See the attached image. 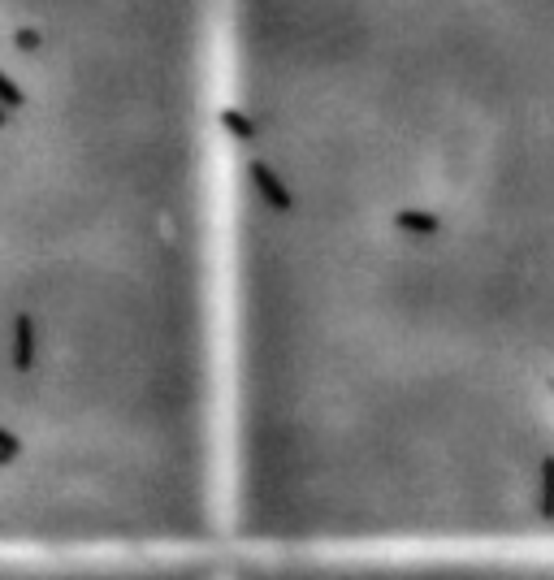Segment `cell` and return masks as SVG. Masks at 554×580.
Segmentation results:
<instances>
[{
  "label": "cell",
  "mask_w": 554,
  "mask_h": 580,
  "mask_svg": "<svg viewBox=\"0 0 554 580\" xmlns=\"http://www.w3.org/2000/svg\"><path fill=\"white\" fill-rule=\"evenodd\" d=\"M537 511L554 516V455L537 459Z\"/></svg>",
  "instance_id": "obj_4"
},
{
  "label": "cell",
  "mask_w": 554,
  "mask_h": 580,
  "mask_svg": "<svg viewBox=\"0 0 554 580\" xmlns=\"http://www.w3.org/2000/svg\"><path fill=\"white\" fill-rule=\"evenodd\" d=\"M247 182H252L256 200L269 208L273 217H295V191L286 187L282 178H277V169L269 161H247Z\"/></svg>",
  "instance_id": "obj_2"
},
{
  "label": "cell",
  "mask_w": 554,
  "mask_h": 580,
  "mask_svg": "<svg viewBox=\"0 0 554 580\" xmlns=\"http://www.w3.org/2000/svg\"><path fill=\"white\" fill-rule=\"evenodd\" d=\"M0 580H230V555H169V559H0Z\"/></svg>",
  "instance_id": "obj_1"
},
{
  "label": "cell",
  "mask_w": 554,
  "mask_h": 580,
  "mask_svg": "<svg viewBox=\"0 0 554 580\" xmlns=\"http://www.w3.org/2000/svg\"><path fill=\"white\" fill-rule=\"evenodd\" d=\"M217 126L226 130L230 139H239V143H252L256 139V122L247 113H239V109H221L217 113Z\"/></svg>",
  "instance_id": "obj_5"
},
{
  "label": "cell",
  "mask_w": 554,
  "mask_h": 580,
  "mask_svg": "<svg viewBox=\"0 0 554 580\" xmlns=\"http://www.w3.org/2000/svg\"><path fill=\"white\" fill-rule=\"evenodd\" d=\"M5 122H9V113H5V109H0V130H5Z\"/></svg>",
  "instance_id": "obj_8"
},
{
  "label": "cell",
  "mask_w": 554,
  "mask_h": 580,
  "mask_svg": "<svg viewBox=\"0 0 554 580\" xmlns=\"http://www.w3.org/2000/svg\"><path fill=\"white\" fill-rule=\"evenodd\" d=\"M13 44H18L22 52H35L39 44H44V35H39V31H31V26H22V31L13 35Z\"/></svg>",
  "instance_id": "obj_7"
},
{
  "label": "cell",
  "mask_w": 554,
  "mask_h": 580,
  "mask_svg": "<svg viewBox=\"0 0 554 580\" xmlns=\"http://www.w3.org/2000/svg\"><path fill=\"white\" fill-rule=\"evenodd\" d=\"M390 226L407 234V239H438L442 234V217L429 213V208H399V213L390 217Z\"/></svg>",
  "instance_id": "obj_3"
},
{
  "label": "cell",
  "mask_w": 554,
  "mask_h": 580,
  "mask_svg": "<svg viewBox=\"0 0 554 580\" xmlns=\"http://www.w3.org/2000/svg\"><path fill=\"white\" fill-rule=\"evenodd\" d=\"M0 109L5 113H18V109H26V91L13 83L9 74H0Z\"/></svg>",
  "instance_id": "obj_6"
},
{
  "label": "cell",
  "mask_w": 554,
  "mask_h": 580,
  "mask_svg": "<svg viewBox=\"0 0 554 580\" xmlns=\"http://www.w3.org/2000/svg\"><path fill=\"white\" fill-rule=\"evenodd\" d=\"M550 390H554V377H550Z\"/></svg>",
  "instance_id": "obj_9"
}]
</instances>
